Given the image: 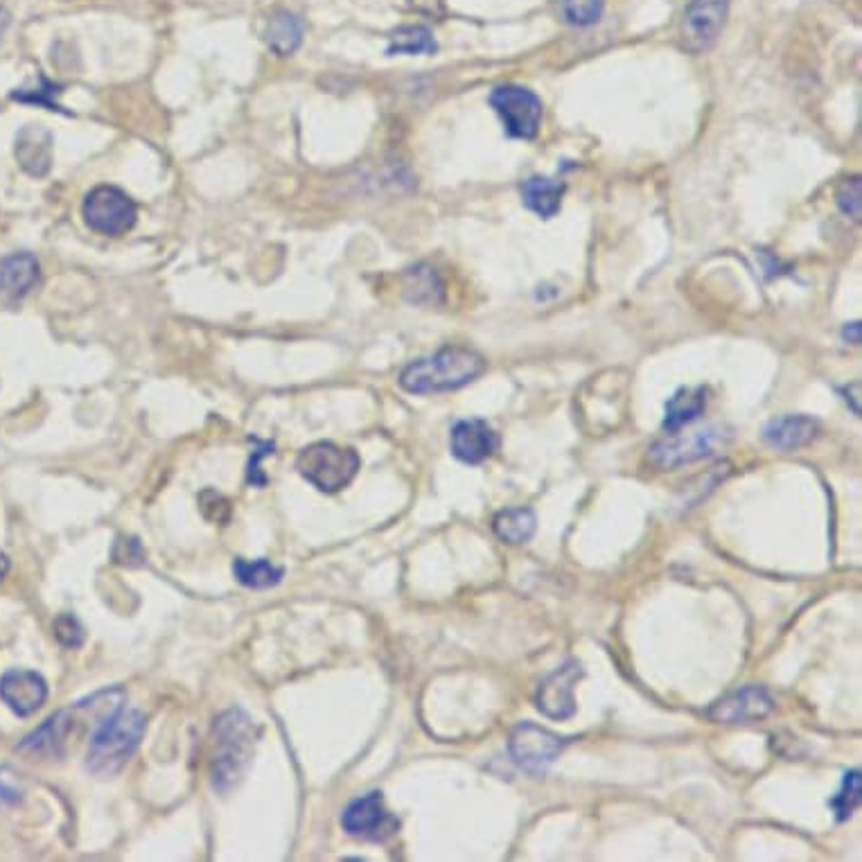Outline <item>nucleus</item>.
Returning a JSON list of instances; mask_svg holds the SVG:
<instances>
[{
	"mask_svg": "<svg viewBox=\"0 0 862 862\" xmlns=\"http://www.w3.org/2000/svg\"><path fill=\"white\" fill-rule=\"evenodd\" d=\"M485 371V359L463 346H445L439 352L411 361L398 382L407 393L427 396L456 391L474 382Z\"/></svg>",
	"mask_w": 862,
	"mask_h": 862,
	"instance_id": "f257e3e1",
	"label": "nucleus"
},
{
	"mask_svg": "<svg viewBox=\"0 0 862 862\" xmlns=\"http://www.w3.org/2000/svg\"><path fill=\"white\" fill-rule=\"evenodd\" d=\"M147 729V718L138 709L115 707L102 722L95 727L89 752L86 768L98 777H111L122 770L134 752L138 750Z\"/></svg>",
	"mask_w": 862,
	"mask_h": 862,
	"instance_id": "f03ea898",
	"label": "nucleus"
},
{
	"mask_svg": "<svg viewBox=\"0 0 862 862\" xmlns=\"http://www.w3.org/2000/svg\"><path fill=\"white\" fill-rule=\"evenodd\" d=\"M213 736V786L217 790H228L237 786V781L244 777L246 768L252 763L258 727L242 709H230L215 720Z\"/></svg>",
	"mask_w": 862,
	"mask_h": 862,
	"instance_id": "7ed1b4c3",
	"label": "nucleus"
},
{
	"mask_svg": "<svg viewBox=\"0 0 862 862\" xmlns=\"http://www.w3.org/2000/svg\"><path fill=\"white\" fill-rule=\"evenodd\" d=\"M359 465L361 459L352 448H339L328 441L307 445L296 459L300 476L321 492H339L350 485Z\"/></svg>",
	"mask_w": 862,
	"mask_h": 862,
	"instance_id": "20e7f679",
	"label": "nucleus"
},
{
	"mask_svg": "<svg viewBox=\"0 0 862 862\" xmlns=\"http://www.w3.org/2000/svg\"><path fill=\"white\" fill-rule=\"evenodd\" d=\"M729 443V434L722 427H707L694 434H668L650 450V461L659 470H675L702 459L716 456Z\"/></svg>",
	"mask_w": 862,
	"mask_h": 862,
	"instance_id": "39448f33",
	"label": "nucleus"
},
{
	"mask_svg": "<svg viewBox=\"0 0 862 862\" xmlns=\"http://www.w3.org/2000/svg\"><path fill=\"white\" fill-rule=\"evenodd\" d=\"M492 111L504 122V130L511 138L533 141L542 125V100L526 86L502 84L495 86L488 98Z\"/></svg>",
	"mask_w": 862,
	"mask_h": 862,
	"instance_id": "423d86ee",
	"label": "nucleus"
},
{
	"mask_svg": "<svg viewBox=\"0 0 862 862\" xmlns=\"http://www.w3.org/2000/svg\"><path fill=\"white\" fill-rule=\"evenodd\" d=\"M82 217L91 230L109 237H120L134 228L138 219V208L134 199L120 188L98 186L86 195L82 204Z\"/></svg>",
	"mask_w": 862,
	"mask_h": 862,
	"instance_id": "0eeeda50",
	"label": "nucleus"
},
{
	"mask_svg": "<svg viewBox=\"0 0 862 862\" xmlns=\"http://www.w3.org/2000/svg\"><path fill=\"white\" fill-rule=\"evenodd\" d=\"M565 750V738L535 722H520L509 738L513 761L529 774H544Z\"/></svg>",
	"mask_w": 862,
	"mask_h": 862,
	"instance_id": "6e6552de",
	"label": "nucleus"
},
{
	"mask_svg": "<svg viewBox=\"0 0 862 862\" xmlns=\"http://www.w3.org/2000/svg\"><path fill=\"white\" fill-rule=\"evenodd\" d=\"M341 827L348 835L368 842H384L393 838L400 829L396 815H391L384 807V797L380 790L357 797L355 802L341 815Z\"/></svg>",
	"mask_w": 862,
	"mask_h": 862,
	"instance_id": "1a4fd4ad",
	"label": "nucleus"
},
{
	"mask_svg": "<svg viewBox=\"0 0 862 862\" xmlns=\"http://www.w3.org/2000/svg\"><path fill=\"white\" fill-rule=\"evenodd\" d=\"M585 677V668L578 659H569L548 673L537 687L535 705L551 720H567L576 714V685Z\"/></svg>",
	"mask_w": 862,
	"mask_h": 862,
	"instance_id": "9d476101",
	"label": "nucleus"
},
{
	"mask_svg": "<svg viewBox=\"0 0 862 862\" xmlns=\"http://www.w3.org/2000/svg\"><path fill=\"white\" fill-rule=\"evenodd\" d=\"M729 17V0H691L685 10L683 43L689 52L709 50Z\"/></svg>",
	"mask_w": 862,
	"mask_h": 862,
	"instance_id": "9b49d317",
	"label": "nucleus"
},
{
	"mask_svg": "<svg viewBox=\"0 0 862 862\" xmlns=\"http://www.w3.org/2000/svg\"><path fill=\"white\" fill-rule=\"evenodd\" d=\"M774 700L763 687H743L727 694L722 700H718L709 709V718L714 722H725V725H748L763 720L772 714Z\"/></svg>",
	"mask_w": 862,
	"mask_h": 862,
	"instance_id": "f8f14e48",
	"label": "nucleus"
},
{
	"mask_svg": "<svg viewBox=\"0 0 862 862\" xmlns=\"http://www.w3.org/2000/svg\"><path fill=\"white\" fill-rule=\"evenodd\" d=\"M452 454L468 465H479L500 450V437L485 420H459L450 434Z\"/></svg>",
	"mask_w": 862,
	"mask_h": 862,
	"instance_id": "ddd939ff",
	"label": "nucleus"
},
{
	"mask_svg": "<svg viewBox=\"0 0 862 862\" xmlns=\"http://www.w3.org/2000/svg\"><path fill=\"white\" fill-rule=\"evenodd\" d=\"M0 700L21 718L32 716L48 700V683L34 670H8L0 677Z\"/></svg>",
	"mask_w": 862,
	"mask_h": 862,
	"instance_id": "4468645a",
	"label": "nucleus"
},
{
	"mask_svg": "<svg viewBox=\"0 0 862 862\" xmlns=\"http://www.w3.org/2000/svg\"><path fill=\"white\" fill-rule=\"evenodd\" d=\"M41 280L39 260L32 254H10L0 260V302H21Z\"/></svg>",
	"mask_w": 862,
	"mask_h": 862,
	"instance_id": "2eb2a0df",
	"label": "nucleus"
},
{
	"mask_svg": "<svg viewBox=\"0 0 862 862\" xmlns=\"http://www.w3.org/2000/svg\"><path fill=\"white\" fill-rule=\"evenodd\" d=\"M73 727H75L73 714L59 711L25 738V741L19 746V752H25L30 757H48V759L61 757L66 750Z\"/></svg>",
	"mask_w": 862,
	"mask_h": 862,
	"instance_id": "dca6fc26",
	"label": "nucleus"
},
{
	"mask_svg": "<svg viewBox=\"0 0 862 862\" xmlns=\"http://www.w3.org/2000/svg\"><path fill=\"white\" fill-rule=\"evenodd\" d=\"M54 138L50 130L41 125H28L17 134L14 156L21 170L34 178H43L52 167Z\"/></svg>",
	"mask_w": 862,
	"mask_h": 862,
	"instance_id": "f3484780",
	"label": "nucleus"
},
{
	"mask_svg": "<svg viewBox=\"0 0 862 862\" xmlns=\"http://www.w3.org/2000/svg\"><path fill=\"white\" fill-rule=\"evenodd\" d=\"M820 424L809 415H781L766 424L763 441L774 450H797L813 443Z\"/></svg>",
	"mask_w": 862,
	"mask_h": 862,
	"instance_id": "a211bd4d",
	"label": "nucleus"
},
{
	"mask_svg": "<svg viewBox=\"0 0 862 862\" xmlns=\"http://www.w3.org/2000/svg\"><path fill=\"white\" fill-rule=\"evenodd\" d=\"M567 193V183L563 178L548 176H531L522 183V199L529 211L540 215L542 219L556 217Z\"/></svg>",
	"mask_w": 862,
	"mask_h": 862,
	"instance_id": "6ab92c4d",
	"label": "nucleus"
},
{
	"mask_svg": "<svg viewBox=\"0 0 862 862\" xmlns=\"http://www.w3.org/2000/svg\"><path fill=\"white\" fill-rule=\"evenodd\" d=\"M709 391L705 387L696 389H680L668 402H666V418H664V429L668 434H675V431H683L685 427L694 424L700 420V415L707 409V398Z\"/></svg>",
	"mask_w": 862,
	"mask_h": 862,
	"instance_id": "aec40b11",
	"label": "nucleus"
},
{
	"mask_svg": "<svg viewBox=\"0 0 862 862\" xmlns=\"http://www.w3.org/2000/svg\"><path fill=\"white\" fill-rule=\"evenodd\" d=\"M302 34H305L302 21L289 12L274 14L265 28V41L269 50L276 52L278 57L294 54L302 43Z\"/></svg>",
	"mask_w": 862,
	"mask_h": 862,
	"instance_id": "412c9836",
	"label": "nucleus"
},
{
	"mask_svg": "<svg viewBox=\"0 0 862 862\" xmlns=\"http://www.w3.org/2000/svg\"><path fill=\"white\" fill-rule=\"evenodd\" d=\"M443 289L441 276L429 265H415L404 274V296L415 305H439Z\"/></svg>",
	"mask_w": 862,
	"mask_h": 862,
	"instance_id": "4be33fe9",
	"label": "nucleus"
},
{
	"mask_svg": "<svg viewBox=\"0 0 862 862\" xmlns=\"http://www.w3.org/2000/svg\"><path fill=\"white\" fill-rule=\"evenodd\" d=\"M495 535L509 544H526L535 535L537 517L531 509H506L492 520Z\"/></svg>",
	"mask_w": 862,
	"mask_h": 862,
	"instance_id": "5701e85b",
	"label": "nucleus"
},
{
	"mask_svg": "<svg viewBox=\"0 0 862 862\" xmlns=\"http://www.w3.org/2000/svg\"><path fill=\"white\" fill-rule=\"evenodd\" d=\"M233 574L239 585L249 587V589H269L278 585L285 576L283 567L271 565L269 561H244L237 558L233 563Z\"/></svg>",
	"mask_w": 862,
	"mask_h": 862,
	"instance_id": "b1692460",
	"label": "nucleus"
},
{
	"mask_svg": "<svg viewBox=\"0 0 862 862\" xmlns=\"http://www.w3.org/2000/svg\"><path fill=\"white\" fill-rule=\"evenodd\" d=\"M439 50V43L424 25H407L393 32L387 54H431Z\"/></svg>",
	"mask_w": 862,
	"mask_h": 862,
	"instance_id": "393cba45",
	"label": "nucleus"
},
{
	"mask_svg": "<svg viewBox=\"0 0 862 862\" xmlns=\"http://www.w3.org/2000/svg\"><path fill=\"white\" fill-rule=\"evenodd\" d=\"M860 792H862V772L849 770L842 779L840 790L831 797V802H829L838 822H846L855 813V809L860 807Z\"/></svg>",
	"mask_w": 862,
	"mask_h": 862,
	"instance_id": "a878e982",
	"label": "nucleus"
},
{
	"mask_svg": "<svg viewBox=\"0 0 862 862\" xmlns=\"http://www.w3.org/2000/svg\"><path fill=\"white\" fill-rule=\"evenodd\" d=\"M603 0H561V14L574 28H589L603 17Z\"/></svg>",
	"mask_w": 862,
	"mask_h": 862,
	"instance_id": "bb28decb",
	"label": "nucleus"
},
{
	"mask_svg": "<svg viewBox=\"0 0 862 862\" xmlns=\"http://www.w3.org/2000/svg\"><path fill=\"white\" fill-rule=\"evenodd\" d=\"M61 93V86H57L54 82L45 80L43 75L39 78V84L32 86V89H17L12 93V100L17 102H23V104H37V106H45L48 111H61V106L57 104V95Z\"/></svg>",
	"mask_w": 862,
	"mask_h": 862,
	"instance_id": "cd10ccee",
	"label": "nucleus"
},
{
	"mask_svg": "<svg viewBox=\"0 0 862 862\" xmlns=\"http://www.w3.org/2000/svg\"><path fill=\"white\" fill-rule=\"evenodd\" d=\"M147 561V553L138 537H117L113 544V563L122 567H141Z\"/></svg>",
	"mask_w": 862,
	"mask_h": 862,
	"instance_id": "c85d7f7f",
	"label": "nucleus"
},
{
	"mask_svg": "<svg viewBox=\"0 0 862 862\" xmlns=\"http://www.w3.org/2000/svg\"><path fill=\"white\" fill-rule=\"evenodd\" d=\"M860 199H862V181H860V176L844 181L842 186L838 188V193H835V202H838L840 211L846 217H851V219H860V206H862Z\"/></svg>",
	"mask_w": 862,
	"mask_h": 862,
	"instance_id": "c756f323",
	"label": "nucleus"
},
{
	"mask_svg": "<svg viewBox=\"0 0 862 862\" xmlns=\"http://www.w3.org/2000/svg\"><path fill=\"white\" fill-rule=\"evenodd\" d=\"M54 637L61 646L66 648H80L84 644V628L82 624L73 617V614H61V617L54 622Z\"/></svg>",
	"mask_w": 862,
	"mask_h": 862,
	"instance_id": "7c9ffc66",
	"label": "nucleus"
},
{
	"mask_svg": "<svg viewBox=\"0 0 862 862\" xmlns=\"http://www.w3.org/2000/svg\"><path fill=\"white\" fill-rule=\"evenodd\" d=\"M23 797V783L12 768H0V811L14 807Z\"/></svg>",
	"mask_w": 862,
	"mask_h": 862,
	"instance_id": "2f4dec72",
	"label": "nucleus"
},
{
	"mask_svg": "<svg viewBox=\"0 0 862 862\" xmlns=\"http://www.w3.org/2000/svg\"><path fill=\"white\" fill-rule=\"evenodd\" d=\"M252 443L256 445V450H254L252 461H249V476H246V481H249L256 488H263V485H267V474L263 472V459L265 456H274L276 445L271 441H260V439H254V437H252Z\"/></svg>",
	"mask_w": 862,
	"mask_h": 862,
	"instance_id": "473e14b6",
	"label": "nucleus"
},
{
	"mask_svg": "<svg viewBox=\"0 0 862 862\" xmlns=\"http://www.w3.org/2000/svg\"><path fill=\"white\" fill-rule=\"evenodd\" d=\"M199 509H202L204 517L211 520V522H226L228 515H230L228 500L224 495H219V492H215V490H204L202 492Z\"/></svg>",
	"mask_w": 862,
	"mask_h": 862,
	"instance_id": "72a5a7b5",
	"label": "nucleus"
},
{
	"mask_svg": "<svg viewBox=\"0 0 862 862\" xmlns=\"http://www.w3.org/2000/svg\"><path fill=\"white\" fill-rule=\"evenodd\" d=\"M409 6L427 17H441L445 12V0H409Z\"/></svg>",
	"mask_w": 862,
	"mask_h": 862,
	"instance_id": "f704fd0d",
	"label": "nucleus"
},
{
	"mask_svg": "<svg viewBox=\"0 0 862 862\" xmlns=\"http://www.w3.org/2000/svg\"><path fill=\"white\" fill-rule=\"evenodd\" d=\"M842 337H844L846 341H851V343H860V324L846 326L844 332H842Z\"/></svg>",
	"mask_w": 862,
	"mask_h": 862,
	"instance_id": "c9c22d12",
	"label": "nucleus"
},
{
	"mask_svg": "<svg viewBox=\"0 0 862 862\" xmlns=\"http://www.w3.org/2000/svg\"><path fill=\"white\" fill-rule=\"evenodd\" d=\"M10 558L6 556V553L3 551H0V581H6V576L10 574Z\"/></svg>",
	"mask_w": 862,
	"mask_h": 862,
	"instance_id": "e433bc0d",
	"label": "nucleus"
}]
</instances>
